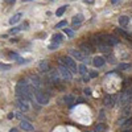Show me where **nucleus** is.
<instances>
[{
    "instance_id": "obj_1",
    "label": "nucleus",
    "mask_w": 132,
    "mask_h": 132,
    "mask_svg": "<svg viewBox=\"0 0 132 132\" xmlns=\"http://www.w3.org/2000/svg\"><path fill=\"white\" fill-rule=\"evenodd\" d=\"M60 63L66 66V68H69V70L71 73H77V63H75V61L71 57H61L60 58Z\"/></svg>"
},
{
    "instance_id": "obj_2",
    "label": "nucleus",
    "mask_w": 132,
    "mask_h": 132,
    "mask_svg": "<svg viewBox=\"0 0 132 132\" xmlns=\"http://www.w3.org/2000/svg\"><path fill=\"white\" fill-rule=\"evenodd\" d=\"M33 95H35L37 103H40V104H48V102H49V95L45 94L44 91H41L40 89H38V90L33 89Z\"/></svg>"
},
{
    "instance_id": "obj_3",
    "label": "nucleus",
    "mask_w": 132,
    "mask_h": 132,
    "mask_svg": "<svg viewBox=\"0 0 132 132\" xmlns=\"http://www.w3.org/2000/svg\"><path fill=\"white\" fill-rule=\"evenodd\" d=\"M70 56L73 57V60H77V61H82V62H87V56L81 52V50H74V49H70Z\"/></svg>"
},
{
    "instance_id": "obj_4",
    "label": "nucleus",
    "mask_w": 132,
    "mask_h": 132,
    "mask_svg": "<svg viewBox=\"0 0 132 132\" xmlns=\"http://www.w3.org/2000/svg\"><path fill=\"white\" fill-rule=\"evenodd\" d=\"M58 73H60V75L62 77L63 79L70 81V79L73 78V74H71V71L69 70V68H66V66H63V65H61L60 68H58Z\"/></svg>"
},
{
    "instance_id": "obj_5",
    "label": "nucleus",
    "mask_w": 132,
    "mask_h": 132,
    "mask_svg": "<svg viewBox=\"0 0 132 132\" xmlns=\"http://www.w3.org/2000/svg\"><path fill=\"white\" fill-rule=\"evenodd\" d=\"M101 37L104 38L103 42L107 44L108 46H114V45H118V44H119V40L115 36H112V35H101Z\"/></svg>"
},
{
    "instance_id": "obj_6",
    "label": "nucleus",
    "mask_w": 132,
    "mask_h": 132,
    "mask_svg": "<svg viewBox=\"0 0 132 132\" xmlns=\"http://www.w3.org/2000/svg\"><path fill=\"white\" fill-rule=\"evenodd\" d=\"M129 101H131V93L129 91H124L120 94L119 96V102H120V107H126L129 104Z\"/></svg>"
},
{
    "instance_id": "obj_7",
    "label": "nucleus",
    "mask_w": 132,
    "mask_h": 132,
    "mask_svg": "<svg viewBox=\"0 0 132 132\" xmlns=\"http://www.w3.org/2000/svg\"><path fill=\"white\" fill-rule=\"evenodd\" d=\"M118 101V95H104V99H103V103L106 107H112Z\"/></svg>"
},
{
    "instance_id": "obj_8",
    "label": "nucleus",
    "mask_w": 132,
    "mask_h": 132,
    "mask_svg": "<svg viewBox=\"0 0 132 132\" xmlns=\"http://www.w3.org/2000/svg\"><path fill=\"white\" fill-rule=\"evenodd\" d=\"M81 52L85 54V56H89V54L93 53V46L87 42H83V44H81Z\"/></svg>"
},
{
    "instance_id": "obj_9",
    "label": "nucleus",
    "mask_w": 132,
    "mask_h": 132,
    "mask_svg": "<svg viewBox=\"0 0 132 132\" xmlns=\"http://www.w3.org/2000/svg\"><path fill=\"white\" fill-rule=\"evenodd\" d=\"M16 106L21 110V111H28V110H29L28 102H25V101H21V99H17V101H16Z\"/></svg>"
},
{
    "instance_id": "obj_10",
    "label": "nucleus",
    "mask_w": 132,
    "mask_h": 132,
    "mask_svg": "<svg viewBox=\"0 0 132 132\" xmlns=\"http://www.w3.org/2000/svg\"><path fill=\"white\" fill-rule=\"evenodd\" d=\"M93 63H94L95 68H102V66L106 63V60H104L103 57H95V58L93 60Z\"/></svg>"
},
{
    "instance_id": "obj_11",
    "label": "nucleus",
    "mask_w": 132,
    "mask_h": 132,
    "mask_svg": "<svg viewBox=\"0 0 132 132\" xmlns=\"http://www.w3.org/2000/svg\"><path fill=\"white\" fill-rule=\"evenodd\" d=\"M118 21H119V25L126 27V25H128V24H129V17H128V16H126V15H122V16H119Z\"/></svg>"
},
{
    "instance_id": "obj_12",
    "label": "nucleus",
    "mask_w": 132,
    "mask_h": 132,
    "mask_svg": "<svg viewBox=\"0 0 132 132\" xmlns=\"http://www.w3.org/2000/svg\"><path fill=\"white\" fill-rule=\"evenodd\" d=\"M20 127L23 128L24 131H33V126H32V124L28 122V120H21Z\"/></svg>"
},
{
    "instance_id": "obj_13",
    "label": "nucleus",
    "mask_w": 132,
    "mask_h": 132,
    "mask_svg": "<svg viewBox=\"0 0 132 132\" xmlns=\"http://www.w3.org/2000/svg\"><path fill=\"white\" fill-rule=\"evenodd\" d=\"M38 69H40V71H42V73L49 71V63H48V61H41L40 65H38Z\"/></svg>"
},
{
    "instance_id": "obj_14",
    "label": "nucleus",
    "mask_w": 132,
    "mask_h": 132,
    "mask_svg": "<svg viewBox=\"0 0 132 132\" xmlns=\"http://www.w3.org/2000/svg\"><path fill=\"white\" fill-rule=\"evenodd\" d=\"M21 17H23V15H21V13H16V15H13L12 17L9 19V24H11V25L17 24L19 21H20V19H21Z\"/></svg>"
},
{
    "instance_id": "obj_15",
    "label": "nucleus",
    "mask_w": 132,
    "mask_h": 132,
    "mask_svg": "<svg viewBox=\"0 0 132 132\" xmlns=\"http://www.w3.org/2000/svg\"><path fill=\"white\" fill-rule=\"evenodd\" d=\"M96 48H98V50H101V52H103V53H110V52H111V49H110V46L107 45V44H104V42L99 44V45H98Z\"/></svg>"
},
{
    "instance_id": "obj_16",
    "label": "nucleus",
    "mask_w": 132,
    "mask_h": 132,
    "mask_svg": "<svg viewBox=\"0 0 132 132\" xmlns=\"http://www.w3.org/2000/svg\"><path fill=\"white\" fill-rule=\"evenodd\" d=\"M82 21H83V16H82V15H75V16L73 17V21H71V23H73V25L75 27V25H79Z\"/></svg>"
},
{
    "instance_id": "obj_17",
    "label": "nucleus",
    "mask_w": 132,
    "mask_h": 132,
    "mask_svg": "<svg viewBox=\"0 0 132 132\" xmlns=\"http://www.w3.org/2000/svg\"><path fill=\"white\" fill-rule=\"evenodd\" d=\"M74 101H75V98H74V95H71V94H68V95L63 96V102H65L66 104H73Z\"/></svg>"
},
{
    "instance_id": "obj_18",
    "label": "nucleus",
    "mask_w": 132,
    "mask_h": 132,
    "mask_svg": "<svg viewBox=\"0 0 132 132\" xmlns=\"http://www.w3.org/2000/svg\"><path fill=\"white\" fill-rule=\"evenodd\" d=\"M132 68L131 63H119L118 65V70H128Z\"/></svg>"
},
{
    "instance_id": "obj_19",
    "label": "nucleus",
    "mask_w": 132,
    "mask_h": 132,
    "mask_svg": "<svg viewBox=\"0 0 132 132\" xmlns=\"http://www.w3.org/2000/svg\"><path fill=\"white\" fill-rule=\"evenodd\" d=\"M50 79H52L54 83H57V81H58V71L52 70V71H50Z\"/></svg>"
},
{
    "instance_id": "obj_20",
    "label": "nucleus",
    "mask_w": 132,
    "mask_h": 132,
    "mask_svg": "<svg viewBox=\"0 0 132 132\" xmlns=\"http://www.w3.org/2000/svg\"><path fill=\"white\" fill-rule=\"evenodd\" d=\"M66 8H68V5H62V7H60L58 9H57V12H56V15L60 17V16H62L63 15V12L66 11Z\"/></svg>"
},
{
    "instance_id": "obj_21",
    "label": "nucleus",
    "mask_w": 132,
    "mask_h": 132,
    "mask_svg": "<svg viewBox=\"0 0 132 132\" xmlns=\"http://www.w3.org/2000/svg\"><path fill=\"white\" fill-rule=\"evenodd\" d=\"M61 41H62V36H61V35H54V36H53V42L61 44Z\"/></svg>"
},
{
    "instance_id": "obj_22",
    "label": "nucleus",
    "mask_w": 132,
    "mask_h": 132,
    "mask_svg": "<svg viewBox=\"0 0 132 132\" xmlns=\"http://www.w3.org/2000/svg\"><path fill=\"white\" fill-rule=\"evenodd\" d=\"M63 32L66 33V36H68V37H70V38H71V37H74V32H73L71 29H69V28H65V29H63Z\"/></svg>"
},
{
    "instance_id": "obj_23",
    "label": "nucleus",
    "mask_w": 132,
    "mask_h": 132,
    "mask_svg": "<svg viewBox=\"0 0 132 132\" xmlns=\"http://www.w3.org/2000/svg\"><path fill=\"white\" fill-rule=\"evenodd\" d=\"M116 32L119 33L120 36H123V37H126V38H129V35H128L127 32H124L123 29H119V28H118V29H116Z\"/></svg>"
},
{
    "instance_id": "obj_24",
    "label": "nucleus",
    "mask_w": 132,
    "mask_h": 132,
    "mask_svg": "<svg viewBox=\"0 0 132 132\" xmlns=\"http://www.w3.org/2000/svg\"><path fill=\"white\" fill-rule=\"evenodd\" d=\"M66 25H68V23H66L65 20H62V21H60V23L56 25V29H60V28H66Z\"/></svg>"
},
{
    "instance_id": "obj_25",
    "label": "nucleus",
    "mask_w": 132,
    "mask_h": 132,
    "mask_svg": "<svg viewBox=\"0 0 132 132\" xmlns=\"http://www.w3.org/2000/svg\"><path fill=\"white\" fill-rule=\"evenodd\" d=\"M78 70H79L78 73H79L81 75H85V74L87 73V69H86V66H85V65H81V66H79V69H78Z\"/></svg>"
},
{
    "instance_id": "obj_26",
    "label": "nucleus",
    "mask_w": 132,
    "mask_h": 132,
    "mask_svg": "<svg viewBox=\"0 0 132 132\" xmlns=\"http://www.w3.org/2000/svg\"><path fill=\"white\" fill-rule=\"evenodd\" d=\"M104 129H106V126H103V124H96L95 126V131H98V132H102Z\"/></svg>"
},
{
    "instance_id": "obj_27",
    "label": "nucleus",
    "mask_w": 132,
    "mask_h": 132,
    "mask_svg": "<svg viewBox=\"0 0 132 132\" xmlns=\"http://www.w3.org/2000/svg\"><path fill=\"white\" fill-rule=\"evenodd\" d=\"M11 69V65L7 63H0V70H9Z\"/></svg>"
},
{
    "instance_id": "obj_28",
    "label": "nucleus",
    "mask_w": 132,
    "mask_h": 132,
    "mask_svg": "<svg viewBox=\"0 0 132 132\" xmlns=\"http://www.w3.org/2000/svg\"><path fill=\"white\" fill-rule=\"evenodd\" d=\"M9 57H11V58H15V60H19V58H20L17 53H11V54H9Z\"/></svg>"
},
{
    "instance_id": "obj_29",
    "label": "nucleus",
    "mask_w": 132,
    "mask_h": 132,
    "mask_svg": "<svg viewBox=\"0 0 132 132\" xmlns=\"http://www.w3.org/2000/svg\"><path fill=\"white\" fill-rule=\"evenodd\" d=\"M20 27H15V28H12V29H11V33H17V32H20Z\"/></svg>"
},
{
    "instance_id": "obj_30",
    "label": "nucleus",
    "mask_w": 132,
    "mask_h": 132,
    "mask_svg": "<svg viewBox=\"0 0 132 132\" xmlns=\"http://www.w3.org/2000/svg\"><path fill=\"white\" fill-rule=\"evenodd\" d=\"M60 46V44H56V42H53L52 45H49V49H56V48H58Z\"/></svg>"
},
{
    "instance_id": "obj_31",
    "label": "nucleus",
    "mask_w": 132,
    "mask_h": 132,
    "mask_svg": "<svg viewBox=\"0 0 132 132\" xmlns=\"http://www.w3.org/2000/svg\"><path fill=\"white\" fill-rule=\"evenodd\" d=\"M82 78H83V81H85V82H89V79H90V75L85 74V75H82Z\"/></svg>"
},
{
    "instance_id": "obj_32",
    "label": "nucleus",
    "mask_w": 132,
    "mask_h": 132,
    "mask_svg": "<svg viewBox=\"0 0 132 132\" xmlns=\"http://www.w3.org/2000/svg\"><path fill=\"white\" fill-rule=\"evenodd\" d=\"M96 75H98V73H95V71H91V73H90V77H91V78H95Z\"/></svg>"
},
{
    "instance_id": "obj_33",
    "label": "nucleus",
    "mask_w": 132,
    "mask_h": 132,
    "mask_svg": "<svg viewBox=\"0 0 132 132\" xmlns=\"http://www.w3.org/2000/svg\"><path fill=\"white\" fill-rule=\"evenodd\" d=\"M85 94H87V95H91V90H90V89H85Z\"/></svg>"
},
{
    "instance_id": "obj_34",
    "label": "nucleus",
    "mask_w": 132,
    "mask_h": 132,
    "mask_svg": "<svg viewBox=\"0 0 132 132\" xmlns=\"http://www.w3.org/2000/svg\"><path fill=\"white\" fill-rule=\"evenodd\" d=\"M85 3H86V4H93L94 0H85Z\"/></svg>"
},
{
    "instance_id": "obj_35",
    "label": "nucleus",
    "mask_w": 132,
    "mask_h": 132,
    "mask_svg": "<svg viewBox=\"0 0 132 132\" xmlns=\"http://www.w3.org/2000/svg\"><path fill=\"white\" fill-rule=\"evenodd\" d=\"M15 2H16V0H7V3H8V4H13Z\"/></svg>"
},
{
    "instance_id": "obj_36",
    "label": "nucleus",
    "mask_w": 132,
    "mask_h": 132,
    "mask_svg": "<svg viewBox=\"0 0 132 132\" xmlns=\"http://www.w3.org/2000/svg\"><path fill=\"white\" fill-rule=\"evenodd\" d=\"M13 116H15V115H13V114H9V115H8V119H12V118H13Z\"/></svg>"
},
{
    "instance_id": "obj_37",
    "label": "nucleus",
    "mask_w": 132,
    "mask_h": 132,
    "mask_svg": "<svg viewBox=\"0 0 132 132\" xmlns=\"http://www.w3.org/2000/svg\"><path fill=\"white\" fill-rule=\"evenodd\" d=\"M118 2H119V0H111V3H112V4H116Z\"/></svg>"
},
{
    "instance_id": "obj_38",
    "label": "nucleus",
    "mask_w": 132,
    "mask_h": 132,
    "mask_svg": "<svg viewBox=\"0 0 132 132\" xmlns=\"http://www.w3.org/2000/svg\"><path fill=\"white\" fill-rule=\"evenodd\" d=\"M9 132H17V129H16V128H12V129H11Z\"/></svg>"
},
{
    "instance_id": "obj_39",
    "label": "nucleus",
    "mask_w": 132,
    "mask_h": 132,
    "mask_svg": "<svg viewBox=\"0 0 132 132\" xmlns=\"http://www.w3.org/2000/svg\"><path fill=\"white\" fill-rule=\"evenodd\" d=\"M123 132H132V129H126V131H123Z\"/></svg>"
},
{
    "instance_id": "obj_40",
    "label": "nucleus",
    "mask_w": 132,
    "mask_h": 132,
    "mask_svg": "<svg viewBox=\"0 0 132 132\" xmlns=\"http://www.w3.org/2000/svg\"><path fill=\"white\" fill-rule=\"evenodd\" d=\"M23 2H32V0H23Z\"/></svg>"
},
{
    "instance_id": "obj_41",
    "label": "nucleus",
    "mask_w": 132,
    "mask_h": 132,
    "mask_svg": "<svg viewBox=\"0 0 132 132\" xmlns=\"http://www.w3.org/2000/svg\"><path fill=\"white\" fill-rule=\"evenodd\" d=\"M129 45H131V46H132V42H131V44H129Z\"/></svg>"
}]
</instances>
